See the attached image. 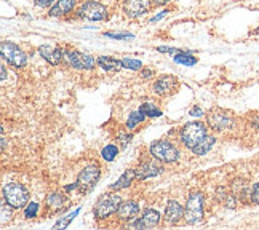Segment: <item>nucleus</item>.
<instances>
[{"label": "nucleus", "instance_id": "obj_8", "mask_svg": "<svg viewBox=\"0 0 259 230\" xmlns=\"http://www.w3.org/2000/svg\"><path fill=\"white\" fill-rule=\"evenodd\" d=\"M0 50H2L4 61H7L8 64H12L13 67H24L26 66L27 56L18 45H15L12 42H2Z\"/></svg>", "mask_w": 259, "mask_h": 230}, {"label": "nucleus", "instance_id": "obj_40", "mask_svg": "<svg viewBox=\"0 0 259 230\" xmlns=\"http://www.w3.org/2000/svg\"><path fill=\"white\" fill-rule=\"evenodd\" d=\"M0 71H2V80L7 78V69H5V64H2V67H0Z\"/></svg>", "mask_w": 259, "mask_h": 230}, {"label": "nucleus", "instance_id": "obj_34", "mask_svg": "<svg viewBox=\"0 0 259 230\" xmlns=\"http://www.w3.org/2000/svg\"><path fill=\"white\" fill-rule=\"evenodd\" d=\"M117 139H118V143L125 146V144H128V143H130V139H132V134H126V133H118Z\"/></svg>", "mask_w": 259, "mask_h": 230}, {"label": "nucleus", "instance_id": "obj_30", "mask_svg": "<svg viewBox=\"0 0 259 230\" xmlns=\"http://www.w3.org/2000/svg\"><path fill=\"white\" fill-rule=\"evenodd\" d=\"M37 211H38V205L37 203H29L27 208H26V211H24V217L26 219H32V217H35Z\"/></svg>", "mask_w": 259, "mask_h": 230}, {"label": "nucleus", "instance_id": "obj_2", "mask_svg": "<svg viewBox=\"0 0 259 230\" xmlns=\"http://www.w3.org/2000/svg\"><path fill=\"white\" fill-rule=\"evenodd\" d=\"M206 136V126L200 122H191L186 123L181 128V133H179V137H181V143L187 147L192 149L195 147L202 139Z\"/></svg>", "mask_w": 259, "mask_h": 230}, {"label": "nucleus", "instance_id": "obj_26", "mask_svg": "<svg viewBox=\"0 0 259 230\" xmlns=\"http://www.w3.org/2000/svg\"><path fill=\"white\" fill-rule=\"evenodd\" d=\"M117 154H118V149L115 146H112V144L106 146L101 151V157L106 160V162H112V160H115Z\"/></svg>", "mask_w": 259, "mask_h": 230}, {"label": "nucleus", "instance_id": "obj_25", "mask_svg": "<svg viewBox=\"0 0 259 230\" xmlns=\"http://www.w3.org/2000/svg\"><path fill=\"white\" fill-rule=\"evenodd\" d=\"M144 118H146V115H144L141 111H135V112H132V114H130V117H128V120H126V128H130V129L136 128L139 123L144 122Z\"/></svg>", "mask_w": 259, "mask_h": 230}, {"label": "nucleus", "instance_id": "obj_12", "mask_svg": "<svg viewBox=\"0 0 259 230\" xmlns=\"http://www.w3.org/2000/svg\"><path fill=\"white\" fill-rule=\"evenodd\" d=\"M162 171H163L162 162H158L157 158H154V160H144V162L136 168V179L143 181V179L162 174Z\"/></svg>", "mask_w": 259, "mask_h": 230}, {"label": "nucleus", "instance_id": "obj_36", "mask_svg": "<svg viewBox=\"0 0 259 230\" xmlns=\"http://www.w3.org/2000/svg\"><path fill=\"white\" fill-rule=\"evenodd\" d=\"M191 115H192V117H202V115H203V112H202V109H200V107L195 106V107H192V109H191Z\"/></svg>", "mask_w": 259, "mask_h": 230}, {"label": "nucleus", "instance_id": "obj_14", "mask_svg": "<svg viewBox=\"0 0 259 230\" xmlns=\"http://www.w3.org/2000/svg\"><path fill=\"white\" fill-rule=\"evenodd\" d=\"M138 213H139V205L136 202H122L115 216L120 222H130L138 216Z\"/></svg>", "mask_w": 259, "mask_h": 230}, {"label": "nucleus", "instance_id": "obj_16", "mask_svg": "<svg viewBox=\"0 0 259 230\" xmlns=\"http://www.w3.org/2000/svg\"><path fill=\"white\" fill-rule=\"evenodd\" d=\"M176 86V78L171 75H162L160 78L155 80L154 83V91L158 96H166V95H171L173 89Z\"/></svg>", "mask_w": 259, "mask_h": 230}, {"label": "nucleus", "instance_id": "obj_21", "mask_svg": "<svg viewBox=\"0 0 259 230\" xmlns=\"http://www.w3.org/2000/svg\"><path fill=\"white\" fill-rule=\"evenodd\" d=\"M214 143H216V139H214L213 136H208V134H206L200 143H198L195 147L191 149V151H192L195 155H198V157H200V155H205V154H208V152L211 151L213 146H214Z\"/></svg>", "mask_w": 259, "mask_h": 230}, {"label": "nucleus", "instance_id": "obj_33", "mask_svg": "<svg viewBox=\"0 0 259 230\" xmlns=\"http://www.w3.org/2000/svg\"><path fill=\"white\" fill-rule=\"evenodd\" d=\"M32 2L40 8H48V7H53L56 0H32Z\"/></svg>", "mask_w": 259, "mask_h": 230}, {"label": "nucleus", "instance_id": "obj_38", "mask_svg": "<svg viewBox=\"0 0 259 230\" xmlns=\"http://www.w3.org/2000/svg\"><path fill=\"white\" fill-rule=\"evenodd\" d=\"M166 13H168V10H163L160 15H157L155 18H152V23H155V21H158V19H162L163 16H166Z\"/></svg>", "mask_w": 259, "mask_h": 230}, {"label": "nucleus", "instance_id": "obj_10", "mask_svg": "<svg viewBox=\"0 0 259 230\" xmlns=\"http://www.w3.org/2000/svg\"><path fill=\"white\" fill-rule=\"evenodd\" d=\"M64 61L71 67L80 69V71H90V69H93L98 64V61L93 56L75 52V50H67V52H64Z\"/></svg>", "mask_w": 259, "mask_h": 230}, {"label": "nucleus", "instance_id": "obj_11", "mask_svg": "<svg viewBox=\"0 0 259 230\" xmlns=\"http://www.w3.org/2000/svg\"><path fill=\"white\" fill-rule=\"evenodd\" d=\"M151 7V0H123V12L132 19L146 15Z\"/></svg>", "mask_w": 259, "mask_h": 230}, {"label": "nucleus", "instance_id": "obj_3", "mask_svg": "<svg viewBox=\"0 0 259 230\" xmlns=\"http://www.w3.org/2000/svg\"><path fill=\"white\" fill-rule=\"evenodd\" d=\"M151 155L162 163H175L179 158V151L175 144L162 139V141H154L151 144Z\"/></svg>", "mask_w": 259, "mask_h": 230}, {"label": "nucleus", "instance_id": "obj_29", "mask_svg": "<svg viewBox=\"0 0 259 230\" xmlns=\"http://www.w3.org/2000/svg\"><path fill=\"white\" fill-rule=\"evenodd\" d=\"M12 208L13 206H10L7 202L2 205V208H0V209H2V225H5L7 224V221H10V219H12Z\"/></svg>", "mask_w": 259, "mask_h": 230}, {"label": "nucleus", "instance_id": "obj_20", "mask_svg": "<svg viewBox=\"0 0 259 230\" xmlns=\"http://www.w3.org/2000/svg\"><path fill=\"white\" fill-rule=\"evenodd\" d=\"M136 179V169H126V171L118 177V181L111 186V191H120V189H126L133 184Z\"/></svg>", "mask_w": 259, "mask_h": 230}, {"label": "nucleus", "instance_id": "obj_18", "mask_svg": "<svg viewBox=\"0 0 259 230\" xmlns=\"http://www.w3.org/2000/svg\"><path fill=\"white\" fill-rule=\"evenodd\" d=\"M75 7V0H56L55 5L50 8V16L58 18V16H63L71 13Z\"/></svg>", "mask_w": 259, "mask_h": 230}, {"label": "nucleus", "instance_id": "obj_37", "mask_svg": "<svg viewBox=\"0 0 259 230\" xmlns=\"http://www.w3.org/2000/svg\"><path fill=\"white\" fill-rule=\"evenodd\" d=\"M152 75H154V72L151 71V69H144V71L141 72V77L143 78H151Z\"/></svg>", "mask_w": 259, "mask_h": 230}, {"label": "nucleus", "instance_id": "obj_22", "mask_svg": "<svg viewBox=\"0 0 259 230\" xmlns=\"http://www.w3.org/2000/svg\"><path fill=\"white\" fill-rule=\"evenodd\" d=\"M63 203H64V195H61L59 192H53L47 197V206L52 211H58L59 208H63Z\"/></svg>", "mask_w": 259, "mask_h": 230}, {"label": "nucleus", "instance_id": "obj_28", "mask_svg": "<svg viewBox=\"0 0 259 230\" xmlns=\"http://www.w3.org/2000/svg\"><path fill=\"white\" fill-rule=\"evenodd\" d=\"M143 63L138 61V59H128V58H123L122 59V66L126 67V69H132V71H138V69H141Z\"/></svg>", "mask_w": 259, "mask_h": 230}, {"label": "nucleus", "instance_id": "obj_31", "mask_svg": "<svg viewBox=\"0 0 259 230\" xmlns=\"http://www.w3.org/2000/svg\"><path fill=\"white\" fill-rule=\"evenodd\" d=\"M106 37H111L115 40H126V38H133V34H128V32H106Z\"/></svg>", "mask_w": 259, "mask_h": 230}, {"label": "nucleus", "instance_id": "obj_39", "mask_svg": "<svg viewBox=\"0 0 259 230\" xmlns=\"http://www.w3.org/2000/svg\"><path fill=\"white\" fill-rule=\"evenodd\" d=\"M154 4H157V5H165V4H168L170 0H152Z\"/></svg>", "mask_w": 259, "mask_h": 230}, {"label": "nucleus", "instance_id": "obj_19", "mask_svg": "<svg viewBox=\"0 0 259 230\" xmlns=\"http://www.w3.org/2000/svg\"><path fill=\"white\" fill-rule=\"evenodd\" d=\"M98 66L101 69H104V71H107V72H118L123 67L122 66V59L118 61V59L111 58V56H99L98 58Z\"/></svg>", "mask_w": 259, "mask_h": 230}, {"label": "nucleus", "instance_id": "obj_6", "mask_svg": "<svg viewBox=\"0 0 259 230\" xmlns=\"http://www.w3.org/2000/svg\"><path fill=\"white\" fill-rule=\"evenodd\" d=\"M107 8L103 4L95 2V0L83 2L77 10V16L88 19V21H104V19H107Z\"/></svg>", "mask_w": 259, "mask_h": 230}, {"label": "nucleus", "instance_id": "obj_4", "mask_svg": "<svg viewBox=\"0 0 259 230\" xmlns=\"http://www.w3.org/2000/svg\"><path fill=\"white\" fill-rule=\"evenodd\" d=\"M4 198L5 202L16 208H24L29 202V192L26 191V187L18 184V182H10L4 187Z\"/></svg>", "mask_w": 259, "mask_h": 230}, {"label": "nucleus", "instance_id": "obj_7", "mask_svg": "<svg viewBox=\"0 0 259 230\" xmlns=\"http://www.w3.org/2000/svg\"><path fill=\"white\" fill-rule=\"evenodd\" d=\"M206 123L214 131H226V129H231L235 123V120L232 114H229L223 109H211L206 115Z\"/></svg>", "mask_w": 259, "mask_h": 230}, {"label": "nucleus", "instance_id": "obj_23", "mask_svg": "<svg viewBox=\"0 0 259 230\" xmlns=\"http://www.w3.org/2000/svg\"><path fill=\"white\" fill-rule=\"evenodd\" d=\"M175 63L183 64V66H194V64H197V58H195V56H192L191 53L179 52V53L175 56Z\"/></svg>", "mask_w": 259, "mask_h": 230}, {"label": "nucleus", "instance_id": "obj_35", "mask_svg": "<svg viewBox=\"0 0 259 230\" xmlns=\"http://www.w3.org/2000/svg\"><path fill=\"white\" fill-rule=\"evenodd\" d=\"M157 52H160V53H179L181 50H176V48H166V47H158L157 48Z\"/></svg>", "mask_w": 259, "mask_h": 230}, {"label": "nucleus", "instance_id": "obj_32", "mask_svg": "<svg viewBox=\"0 0 259 230\" xmlns=\"http://www.w3.org/2000/svg\"><path fill=\"white\" fill-rule=\"evenodd\" d=\"M251 203L253 205H259V182H256L251 187Z\"/></svg>", "mask_w": 259, "mask_h": 230}, {"label": "nucleus", "instance_id": "obj_17", "mask_svg": "<svg viewBox=\"0 0 259 230\" xmlns=\"http://www.w3.org/2000/svg\"><path fill=\"white\" fill-rule=\"evenodd\" d=\"M38 53H40V56L45 59V61H48L53 66H58L64 59V52L61 48H52V47L44 45V47L38 48Z\"/></svg>", "mask_w": 259, "mask_h": 230}, {"label": "nucleus", "instance_id": "obj_9", "mask_svg": "<svg viewBox=\"0 0 259 230\" xmlns=\"http://www.w3.org/2000/svg\"><path fill=\"white\" fill-rule=\"evenodd\" d=\"M98 181H99V168L96 165H88L82 169L77 177V189L82 194H88L90 191H93Z\"/></svg>", "mask_w": 259, "mask_h": 230}, {"label": "nucleus", "instance_id": "obj_15", "mask_svg": "<svg viewBox=\"0 0 259 230\" xmlns=\"http://www.w3.org/2000/svg\"><path fill=\"white\" fill-rule=\"evenodd\" d=\"M181 217H184V208L176 200H170L165 208V221L170 225H175L181 221Z\"/></svg>", "mask_w": 259, "mask_h": 230}, {"label": "nucleus", "instance_id": "obj_5", "mask_svg": "<svg viewBox=\"0 0 259 230\" xmlns=\"http://www.w3.org/2000/svg\"><path fill=\"white\" fill-rule=\"evenodd\" d=\"M120 205H122L120 195H115V194H106V195H103L96 202V206H95V216H96V219H107L111 214H115Z\"/></svg>", "mask_w": 259, "mask_h": 230}, {"label": "nucleus", "instance_id": "obj_1", "mask_svg": "<svg viewBox=\"0 0 259 230\" xmlns=\"http://www.w3.org/2000/svg\"><path fill=\"white\" fill-rule=\"evenodd\" d=\"M203 203H205L203 194L198 192V191L191 192V195L187 197L186 208H184V221L189 225H195L198 222H202V219H203Z\"/></svg>", "mask_w": 259, "mask_h": 230}, {"label": "nucleus", "instance_id": "obj_13", "mask_svg": "<svg viewBox=\"0 0 259 230\" xmlns=\"http://www.w3.org/2000/svg\"><path fill=\"white\" fill-rule=\"evenodd\" d=\"M160 222V213L155 209H146L141 217H135L133 221H130L128 224L136 228H152Z\"/></svg>", "mask_w": 259, "mask_h": 230}, {"label": "nucleus", "instance_id": "obj_27", "mask_svg": "<svg viewBox=\"0 0 259 230\" xmlns=\"http://www.w3.org/2000/svg\"><path fill=\"white\" fill-rule=\"evenodd\" d=\"M78 213H80V209H78V208H77V209H75V211H74V213H71V214H67V216H66L64 219H59V221H58V222L55 224V228H64V227H67L69 224H71V222L74 221V217H75V216H77Z\"/></svg>", "mask_w": 259, "mask_h": 230}, {"label": "nucleus", "instance_id": "obj_24", "mask_svg": "<svg viewBox=\"0 0 259 230\" xmlns=\"http://www.w3.org/2000/svg\"><path fill=\"white\" fill-rule=\"evenodd\" d=\"M139 111H141L146 117H160L162 115V111L158 109L154 103H144L141 107H139Z\"/></svg>", "mask_w": 259, "mask_h": 230}]
</instances>
